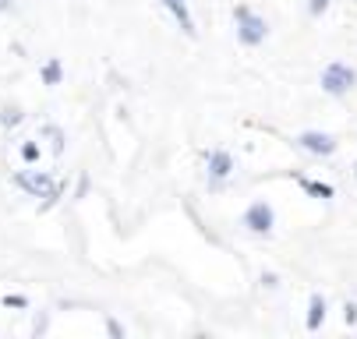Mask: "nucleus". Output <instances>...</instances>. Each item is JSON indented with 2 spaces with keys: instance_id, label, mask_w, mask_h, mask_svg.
Segmentation results:
<instances>
[{
  "instance_id": "1",
  "label": "nucleus",
  "mask_w": 357,
  "mask_h": 339,
  "mask_svg": "<svg viewBox=\"0 0 357 339\" xmlns=\"http://www.w3.org/2000/svg\"><path fill=\"white\" fill-rule=\"evenodd\" d=\"M15 184H18L22 191H29L32 198H46V205L61 195V187L54 184V177L39 173V170H22V173H15Z\"/></svg>"
},
{
  "instance_id": "2",
  "label": "nucleus",
  "mask_w": 357,
  "mask_h": 339,
  "mask_svg": "<svg viewBox=\"0 0 357 339\" xmlns=\"http://www.w3.org/2000/svg\"><path fill=\"white\" fill-rule=\"evenodd\" d=\"M234 18H237V36H241V42H244V46H259V42H266V36H269L266 18L251 15L248 8H237V11H234Z\"/></svg>"
},
{
  "instance_id": "3",
  "label": "nucleus",
  "mask_w": 357,
  "mask_h": 339,
  "mask_svg": "<svg viewBox=\"0 0 357 339\" xmlns=\"http://www.w3.org/2000/svg\"><path fill=\"white\" fill-rule=\"evenodd\" d=\"M354 81H357V74H354V68H347V64H329V68L322 71V88H326L329 95L350 92Z\"/></svg>"
},
{
  "instance_id": "4",
  "label": "nucleus",
  "mask_w": 357,
  "mask_h": 339,
  "mask_svg": "<svg viewBox=\"0 0 357 339\" xmlns=\"http://www.w3.org/2000/svg\"><path fill=\"white\" fill-rule=\"evenodd\" d=\"M273 223H276V216H273V209H269L266 202H255V205L244 212V226H248L251 233H269Z\"/></svg>"
},
{
  "instance_id": "5",
  "label": "nucleus",
  "mask_w": 357,
  "mask_h": 339,
  "mask_svg": "<svg viewBox=\"0 0 357 339\" xmlns=\"http://www.w3.org/2000/svg\"><path fill=\"white\" fill-rule=\"evenodd\" d=\"M297 145H301V149H308V152H315V156H333L336 152V138L322 134V131H304L297 138Z\"/></svg>"
},
{
  "instance_id": "6",
  "label": "nucleus",
  "mask_w": 357,
  "mask_h": 339,
  "mask_svg": "<svg viewBox=\"0 0 357 339\" xmlns=\"http://www.w3.org/2000/svg\"><path fill=\"white\" fill-rule=\"evenodd\" d=\"M163 4H167V11L181 22V29H184L188 36H195V22H191V15H188V4H184V0H163Z\"/></svg>"
},
{
  "instance_id": "7",
  "label": "nucleus",
  "mask_w": 357,
  "mask_h": 339,
  "mask_svg": "<svg viewBox=\"0 0 357 339\" xmlns=\"http://www.w3.org/2000/svg\"><path fill=\"white\" fill-rule=\"evenodd\" d=\"M322 322H326V297H322V294H315V297H312V304H308V329L315 332Z\"/></svg>"
},
{
  "instance_id": "8",
  "label": "nucleus",
  "mask_w": 357,
  "mask_h": 339,
  "mask_svg": "<svg viewBox=\"0 0 357 339\" xmlns=\"http://www.w3.org/2000/svg\"><path fill=\"white\" fill-rule=\"evenodd\" d=\"M234 170V159L227 152H209V173L213 177H227Z\"/></svg>"
},
{
  "instance_id": "9",
  "label": "nucleus",
  "mask_w": 357,
  "mask_h": 339,
  "mask_svg": "<svg viewBox=\"0 0 357 339\" xmlns=\"http://www.w3.org/2000/svg\"><path fill=\"white\" fill-rule=\"evenodd\" d=\"M43 134L50 138V149H54V152L61 156V152H64V131H61V127H54V124H46V127H43Z\"/></svg>"
},
{
  "instance_id": "10",
  "label": "nucleus",
  "mask_w": 357,
  "mask_h": 339,
  "mask_svg": "<svg viewBox=\"0 0 357 339\" xmlns=\"http://www.w3.org/2000/svg\"><path fill=\"white\" fill-rule=\"evenodd\" d=\"M61 74H64L61 61H46V68H43V81L46 85H61Z\"/></svg>"
},
{
  "instance_id": "11",
  "label": "nucleus",
  "mask_w": 357,
  "mask_h": 339,
  "mask_svg": "<svg viewBox=\"0 0 357 339\" xmlns=\"http://www.w3.org/2000/svg\"><path fill=\"white\" fill-rule=\"evenodd\" d=\"M301 187L308 191V195H315V198H333V187H329V184H319V180H301Z\"/></svg>"
},
{
  "instance_id": "12",
  "label": "nucleus",
  "mask_w": 357,
  "mask_h": 339,
  "mask_svg": "<svg viewBox=\"0 0 357 339\" xmlns=\"http://www.w3.org/2000/svg\"><path fill=\"white\" fill-rule=\"evenodd\" d=\"M22 117H25V113H22L18 107H4V110H0V124H4V127H18Z\"/></svg>"
},
{
  "instance_id": "13",
  "label": "nucleus",
  "mask_w": 357,
  "mask_h": 339,
  "mask_svg": "<svg viewBox=\"0 0 357 339\" xmlns=\"http://www.w3.org/2000/svg\"><path fill=\"white\" fill-rule=\"evenodd\" d=\"M22 159H25V163H36V159H39V145H36V141H25V145H22Z\"/></svg>"
},
{
  "instance_id": "14",
  "label": "nucleus",
  "mask_w": 357,
  "mask_h": 339,
  "mask_svg": "<svg viewBox=\"0 0 357 339\" xmlns=\"http://www.w3.org/2000/svg\"><path fill=\"white\" fill-rule=\"evenodd\" d=\"M4 304H8V308H25L29 301H25L22 294H8V297H4Z\"/></svg>"
},
{
  "instance_id": "15",
  "label": "nucleus",
  "mask_w": 357,
  "mask_h": 339,
  "mask_svg": "<svg viewBox=\"0 0 357 339\" xmlns=\"http://www.w3.org/2000/svg\"><path fill=\"white\" fill-rule=\"evenodd\" d=\"M343 322H347V325L357 322V304H347V308H343Z\"/></svg>"
},
{
  "instance_id": "16",
  "label": "nucleus",
  "mask_w": 357,
  "mask_h": 339,
  "mask_svg": "<svg viewBox=\"0 0 357 339\" xmlns=\"http://www.w3.org/2000/svg\"><path fill=\"white\" fill-rule=\"evenodd\" d=\"M308 8H312V15H322V11L329 8V0H312V4H308Z\"/></svg>"
},
{
  "instance_id": "17",
  "label": "nucleus",
  "mask_w": 357,
  "mask_h": 339,
  "mask_svg": "<svg viewBox=\"0 0 357 339\" xmlns=\"http://www.w3.org/2000/svg\"><path fill=\"white\" fill-rule=\"evenodd\" d=\"M107 329H110V336H114V339H121V336H124V329H121V325H117V322H114V318H110V322H107Z\"/></svg>"
},
{
  "instance_id": "18",
  "label": "nucleus",
  "mask_w": 357,
  "mask_h": 339,
  "mask_svg": "<svg viewBox=\"0 0 357 339\" xmlns=\"http://www.w3.org/2000/svg\"><path fill=\"white\" fill-rule=\"evenodd\" d=\"M32 332H36V336H39V332H46V315H39V318H36V325H32Z\"/></svg>"
},
{
  "instance_id": "19",
  "label": "nucleus",
  "mask_w": 357,
  "mask_h": 339,
  "mask_svg": "<svg viewBox=\"0 0 357 339\" xmlns=\"http://www.w3.org/2000/svg\"><path fill=\"white\" fill-rule=\"evenodd\" d=\"M262 283H266V286H269V290H273V286H280V279H276V276H273V272H266V276H262Z\"/></svg>"
},
{
  "instance_id": "20",
  "label": "nucleus",
  "mask_w": 357,
  "mask_h": 339,
  "mask_svg": "<svg viewBox=\"0 0 357 339\" xmlns=\"http://www.w3.org/2000/svg\"><path fill=\"white\" fill-rule=\"evenodd\" d=\"M11 8V0H0V11H8Z\"/></svg>"
}]
</instances>
